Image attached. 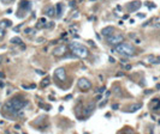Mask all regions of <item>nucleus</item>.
I'll return each instance as SVG.
<instances>
[{
    "label": "nucleus",
    "instance_id": "b1692460",
    "mask_svg": "<svg viewBox=\"0 0 160 134\" xmlns=\"http://www.w3.org/2000/svg\"><path fill=\"white\" fill-rule=\"evenodd\" d=\"M4 34H5V32H4V29L0 28V37H3V36H4Z\"/></svg>",
    "mask_w": 160,
    "mask_h": 134
},
{
    "label": "nucleus",
    "instance_id": "0eeeda50",
    "mask_svg": "<svg viewBox=\"0 0 160 134\" xmlns=\"http://www.w3.org/2000/svg\"><path fill=\"white\" fill-rule=\"evenodd\" d=\"M141 7V1H139V0H135V1H131L126 5V8L129 12H134V11H137L139 8Z\"/></svg>",
    "mask_w": 160,
    "mask_h": 134
},
{
    "label": "nucleus",
    "instance_id": "1a4fd4ad",
    "mask_svg": "<svg viewBox=\"0 0 160 134\" xmlns=\"http://www.w3.org/2000/svg\"><path fill=\"white\" fill-rule=\"evenodd\" d=\"M30 7H31V3L28 1V0H22L21 4H19V10H23L25 12L30 11Z\"/></svg>",
    "mask_w": 160,
    "mask_h": 134
},
{
    "label": "nucleus",
    "instance_id": "6e6552de",
    "mask_svg": "<svg viewBox=\"0 0 160 134\" xmlns=\"http://www.w3.org/2000/svg\"><path fill=\"white\" fill-rule=\"evenodd\" d=\"M54 75H56V78H58L59 80L64 82V80L66 79V72H65V68H63V67H59V68H57V70L54 71Z\"/></svg>",
    "mask_w": 160,
    "mask_h": 134
},
{
    "label": "nucleus",
    "instance_id": "cd10ccee",
    "mask_svg": "<svg viewBox=\"0 0 160 134\" xmlns=\"http://www.w3.org/2000/svg\"><path fill=\"white\" fill-rule=\"evenodd\" d=\"M122 75H123L122 72H118V73H117V77H122Z\"/></svg>",
    "mask_w": 160,
    "mask_h": 134
},
{
    "label": "nucleus",
    "instance_id": "7c9ffc66",
    "mask_svg": "<svg viewBox=\"0 0 160 134\" xmlns=\"http://www.w3.org/2000/svg\"><path fill=\"white\" fill-rule=\"evenodd\" d=\"M98 91H99V92H102V91H105V87H101V89H99Z\"/></svg>",
    "mask_w": 160,
    "mask_h": 134
},
{
    "label": "nucleus",
    "instance_id": "f257e3e1",
    "mask_svg": "<svg viewBox=\"0 0 160 134\" xmlns=\"http://www.w3.org/2000/svg\"><path fill=\"white\" fill-rule=\"evenodd\" d=\"M26 105H28V102L24 101L22 97H15L6 102V104L4 105V109L9 110L11 114H18Z\"/></svg>",
    "mask_w": 160,
    "mask_h": 134
},
{
    "label": "nucleus",
    "instance_id": "dca6fc26",
    "mask_svg": "<svg viewBox=\"0 0 160 134\" xmlns=\"http://www.w3.org/2000/svg\"><path fill=\"white\" fill-rule=\"evenodd\" d=\"M49 83H51V79L48 78V77H46V78H44L42 79V82H41V85L45 87V86H47V85H49Z\"/></svg>",
    "mask_w": 160,
    "mask_h": 134
},
{
    "label": "nucleus",
    "instance_id": "6ab92c4d",
    "mask_svg": "<svg viewBox=\"0 0 160 134\" xmlns=\"http://www.w3.org/2000/svg\"><path fill=\"white\" fill-rule=\"evenodd\" d=\"M114 91L118 93V95H117L118 97H119V96H122V92H121V89H119V86H116V87H114Z\"/></svg>",
    "mask_w": 160,
    "mask_h": 134
},
{
    "label": "nucleus",
    "instance_id": "72a5a7b5",
    "mask_svg": "<svg viewBox=\"0 0 160 134\" xmlns=\"http://www.w3.org/2000/svg\"><path fill=\"white\" fill-rule=\"evenodd\" d=\"M159 125H160V121H159Z\"/></svg>",
    "mask_w": 160,
    "mask_h": 134
},
{
    "label": "nucleus",
    "instance_id": "393cba45",
    "mask_svg": "<svg viewBox=\"0 0 160 134\" xmlns=\"http://www.w3.org/2000/svg\"><path fill=\"white\" fill-rule=\"evenodd\" d=\"M5 78V74L3 72H0V79H4Z\"/></svg>",
    "mask_w": 160,
    "mask_h": 134
},
{
    "label": "nucleus",
    "instance_id": "ddd939ff",
    "mask_svg": "<svg viewBox=\"0 0 160 134\" xmlns=\"http://www.w3.org/2000/svg\"><path fill=\"white\" fill-rule=\"evenodd\" d=\"M56 15H57V17H61V15H63V4H57V6H56Z\"/></svg>",
    "mask_w": 160,
    "mask_h": 134
},
{
    "label": "nucleus",
    "instance_id": "c85d7f7f",
    "mask_svg": "<svg viewBox=\"0 0 160 134\" xmlns=\"http://www.w3.org/2000/svg\"><path fill=\"white\" fill-rule=\"evenodd\" d=\"M75 5H76V3H75V1H71V3H70V6H72V7H74Z\"/></svg>",
    "mask_w": 160,
    "mask_h": 134
},
{
    "label": "nucleus",
    "instance_id": "412c9836",
    "mask_svg": "<svg viewBox=\"0 0 160 134\" xmlns=\"http://www.w3.org/2000/svg\"><path fill=\"white\" fill-rule=\"evenodd\" d=\"M1 1H3L4 4H11V3L15 1V0H1Z\"/></svg>",
    "mask_w": 160,
    "mask_h": 134
},
{
    "label": "nucleus",
    "instance_id": "f3484780",
    "mask_svg": "<svg viewBox=\"0 0 160 134\" xmlns=\"http://www.w3.org/2000/svg\"><path fill=\"white\" fill-rule=\"evenodd\" d=\"M10 42L11 43H16V44H22V39L19 37H13V38H11Z\"/></svg>",
    "mask_w": 160,
    "mask_h": 134
},
{
    "label": "nucleus",
    "instance_id": "4468645a",
    "mask_svg": "<svg viewBox=\"0 0 160 134\" xmlns=\"http://www.w3.org/2000/svg\"><path fill=\"white\" fill-rule=\"evenodd\" d=\"M46 13H47L48 17H54L56 16V8L54 7H48L47 11H46Z\"/></svg>",
    "mask_w": 160,
    "mask_h": 134
},
{
    "label": "nucleus",
    "instance_id": "9b49d317",
    "mask_svg": "<svg viewBox=\"0 0 160 134\" xmlns=\"http://www.w3.org/2000/svg\"><path fill=\"white\" fill-rule=\"evenodd\" d=\"M142 108V104H140V103H135V104H131L129 108L126 109V111L128 113H135V111H137V110H140Z\"/></svg>",
    "mask_w": 160,
    "mask_h": 134
},
{
    "label": "nucleus",
    "instance_id": "bb28decb",
    "mask_svg": "<svg viewBox=\"0 0 160 134\" xmlns=\"http://www.w3.org/2000/svg\"><path fill=\"white\" fill-rule=\"evenodd\" d=\"M130 68H131L130 65H126V66H125V70H130Z\"/></svg>",
    "mask_w": 160,
    "mask_h": 134
},
{
    "label": "nucleus",
    "instance_id": "473e14b6",
    "mask_svg": "<svg viewBox=\"0 0 160 134\" xmlns=\"http://www.w3.org/2000/svg\"><path fill=\"white\" fill-rule=\"evenodd\" d=\"M1 61H3V56H0V63H1Z\"/></svg>",
    "mask_w": 160,
    "mask_h": 134
},
{
    "label": "nucleus",
    "instance_id": "7ed1b4c3",
    "mask_svg": "<svg viewBox=\"0 0 160 134\" xmlns=\"http://www.w3.org/2000/svg\"><path fill=\"white\" fill-rule=\"evenodd\" d=\"M70 49L75 55L79 56V58H87L88 56V49L86 46L78 43V42H72L70 44Z\"/></svg>",
    "mask_w": 160,
    "mask_h": 134
},
{
    "label": "nucleus",
    "instance_id": "a878e982",
    "mask_svg": "<svg viewBox=\"0 0 160 134\" xmlns=\"http://www.w3.org/2000/svg\"><path fill=\"white\" fill-rule=\"evenodd\" d=\"M36 73H39V74H44V72L40 71V70H36Z\"/></svg>",
    "mask_w": 160,
    "mask_h": 134
},
{
    "label": "nucleus",
    "instance_id": "5701e85b",
    "mask_svg": "<svg viewBox=\"0 0 160 134\" xmlns=\"http://www.w3.org/2000/svg\"><path fill=\"white\" fill-rule=\"evenodd\" d=\"M24 32H25V34H31V32H33V30H31V29H25V30H24Z\"/></svg>",
    "mask_w": 160,
    "mask_h": 134
},
{
    "label": "nucleus",
    "instance_id": "2f4dec72",
    "mask_svg": "<svg viewBox=\"0 0 160 134\" xmlns=\"http://www.w3.org/2000/svg\"><path fill=\"white\" fill-rule=\"evenodd\" d=\"M0 87H4V84H3L1 82H0Z\"/></svg>",
    "mask_w": 160,
    "mask_h": 134
},
{
    "label": "nucleus",
    "instance_id": "423d86ee",
    "mask_svg": "<svg viewBox=\"0 0 160 134\" xmlns=\"http://www.w3.org/2000/svg\"><path fill=\"white\" fill-rule=\"evenodd\" d=\"M123 36L122 35H116V36H113V35H111L110 37H107V42L110 43V44H118V43H121V42H123Z\"/></svg>",
    "mask_w": 160,
    "mask_h": 134
},
{
    "label": "nucleus",
    "instance_id": "f8f14e48",
    "mask_svg": "<svg viewBox=\"0 0 160 134\" xmlns=\"http://www.w3.org/2000/svg\"><path fill=\"white\" fill-rule=\"evenodd\" d=\"M12 25V22L9 20V19H5V20H1L0 22V28L1 29H5V28H9V26Z\"/></svg>",
    "mask_w": 160,
    "mask_h": 134
},
{
    "label": "nucleus",
    "instance_id": "f03ea898",
    "mask_svg": "<svg viewBox=\"0 0 160 134\" xmlns=\"http://www.w3.org/2000/svg\"><path fill=\"white\" fill-rule=\"evenodd\" d=\"M114 50H116L117 53H119V54L124 55V56H131V55H134V53H135V48L132 47L131 44L125 43V42H124V43L121 42V43L116 44L113 51H114Z\"/></svg>",
    "mask_w": 160,
    "mask_h": 134
},
{
    "label": "nucleus",
    "instance_id": "aec40b11",
    "mask_svg": "<svg viewBox=\"0 0 160 134\" xmlns=\"http://www.w3.org/2000/svg\"><path fill=\"white\" fill-rule=\"evenodd\" d=\"M146 6H148V7H151V8H154V7H155V4H153V3H146Z\"/></svg>",
    "mask_w": 160,
    "mask_h": 134
},
{
    "label": "nucleus",
    "instance_id": "20e7f679",
    "mask_svg": "<svg viewBox=\"0 0 160 134\" xmlns=\"http://www.w3.org/2000/svg\"><path fill=\"white\" fill-rule=\"evenodd\" d=\"M77 85H78L79 89L83 90V91H87V90H89L91 87V83L89 82L88 79H86V78H81V79H79Z\"/></svg>",
    "mask_w": 160,
    "mask_h": 134
},
{
    "label": "nucleus",
    "instance_id": "2eb2a0df",
    "mask_svg": "<svg viewBox=\"0 0 160 134\" xmlns=\"http://www.w3.org/2000/svg\"><path fill=\"white\" fill-rule=\"evenodd\" d=\"M148 61L151 63H160V58H155V56H149Z\"/></svg>",
    "mask_w": 160,
    "mask_h": 134
},
{
    "label": "nucleus",
    "instance_id": "c756f323",
    "mask_svg": "<svg viewBox=\"0 0 160 134\" xmlns=\"http://www.w3.org/2000/svg\"><path fill=\"white\" fill-rule=\"evenodd\" d=\"M137 16H139V17H143V18H144V15H143V13H139Z\"/></svg>",
    "mask_w": 160,
    "mask_h": 134
},
{
    "label": "nucleus",
    "instance_id": "39448f33",
    "mask_svg": "<svg viewBox=\"0 0 160 134\" xmlns=\"http://www.w3.org/2000/svg\"><path fill=\"white\" fill-rule=\"evenodd\" d=\"M94 110H95V102H90V103H88L86 105V108L83 110V115L84 116H90L93 113H94Z\"/></svg>",
    "mask_w": 160,
    "mask_h": 134
},
{
    "label": "nucleus",
    "instance_id": "4be33fe9",
    "mask_svg": "<svg viewBox=\"0 0 160 134\" xmlns=\"http://www.w3.org/2000/svg\"><path fill=\"white\" fill-rule=\"evenodd\" d=\"M119 108V105L118 104H112V109H114V110H117Z\"/></svg>",
    "mask_w": 160,
    "mask_h": 134
},
{
    "label": "nucleus",
    "instance_id": "9d476101",
    "mask_svg": "<svg viewBox=\"0 0 160 134\" xmlns=\"http://www.w3.org/2000/svg\"><path fill=\"white\" fill-rule=\"evenodd\" d=\"M113 32H114L113 26H106V28H104L101 30V35L105 36V37H110L111 35H113Z\"/></svg>",
    "mask_w": 160,
    "mask_h": 134
},
{
    "label": "nucleus",
    "instance_id": "a211bd4d",
    "mask_svg": "<svg viewBox=\"0 0 160 134\" xmlns=\"http://www.w3.org/2000/svg\"><path fill=\"white\" fill-rule=\"evenodd\" d=\"M65 49H66L65 47H60V48H59L58 50L56 49V51H54V54H57V55H59V54H61V53H63V51H64Z\"/></svg>",
    "mask_w": 160,
    "mask_h": 134
}]
</instances>
